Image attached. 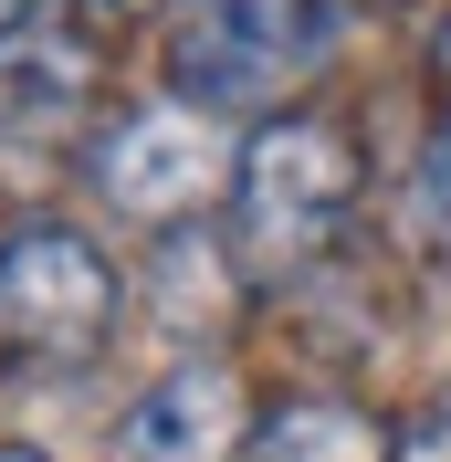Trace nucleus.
I'll list each match as a JSON object with an SVG mask.
<instances>
[{
  "mask_svg": "<svg viewBox=\"0 0 451 462\" xmlns=\"http://www.w3.org/2000/svg\"><path fill=\"white\" fill-rule=\"evenodd\" d=\"M357 137L336 116H262L242 137V169H231V263L242 284H294L305 263H326V242L357 210Z\"/></svg>",
  "mask_w": 451,
  "mask_h": 462,
  "instance_id": "f257e3e1",
  "label": "nucleus"
},
{
  "mask_svg": "<svg viewBox=\"0 0 451 462\" xmlns=\"http://www.w3.org/2000/svg\"><path fill=\"white\" fill-rule=\"evenodd\" d=\"M336 42V0H179L169 95L199 116H262Z\"/></svg>",
  "mask_w": 451,
  "mask_h": 462,
  "instance_id": "f03ea898",
  "label": "nucleus"
},
{
  "mask_svg": "<svg viewBox=\"0 0 451 462\" xmlns=\"http://www.w3.org/2000/svg\"><path fill=\"white\" fill-rule=\"evenodd\" d=\"M115 263L95 253V231L74 221H22L0 242V337L22 346L32 368H85L95 346L115 337Z\"/></svg>",
  "mask_w": 451,
  "mask_h": 462,
  "instance_id": "7ed1b4c3",
  "label": "nucleus"
},
{
  "mask_svg": "<svg viewBox=\"0 0 451 462\" xmlns=\"http://www.w3.org/2000/svg\"><path fill=\"white\" fill-rule=\"evenodd\" d=\"M231 169H242V147L221 137V116L179 106V95H147L95 137V200L147 231H189L199 200L231 189Z\"/></svg>",
  "mask_w": 451,
  "mask_h": 462,
  "instance_id": "20e7f679",
  "label": "nucleus"
},
{
  "mask_svg": "<svg viewBox=\"0 0 451 462\" xmlns=\"http://www.w3.org/2000/svg\"><path fill=\"white\" fill-rule=\"evenodd\" d=\"M253 400H242V368L231 357H179L158 389L126 400L115 420V462H231L253 452Z\"/></svg>",
  "mask_w": 451,
  "mask_h": 462,
  "instance_id": "39448f33",
  "label": "nucleus"
},
{
  "mask_svg": "<svg viewBox=\"0 0 451 462\" xmlns=\"http://www.w3.org/2000/svg\"><path fill=\"white\" fill-rule=\"evenodd\" d=\"M85 85H95L85 42H63V32L32 22L22 42H0V137L32 126V116H74V106H85Z\"/></svg>",
  "mask_w": 451,
  "mask_h": 462,
  "instance_id": "423d86ee",
  "label": "nucleus"
},
{
  "mask_svg": "<svg viewBox=\"0 0 451 462\" xmlns=\"http://www.w3.org/2000/svg\"><path fill=\"white\" fill-rule=\"evenodd\" d=\"M231 294H242V263H231L221 231H158V305H169L179 337H199V326L231 316Z\"/></svg>",
  "mask_w": 451,
  "mask_h": 462,
  "instance_id": "0eeeda50",
  "label": "nucleus"
},
{
  "mask_svg": "<svg viewBox=\"0 0 451 462\" xmlns=\"http://www.w3.org/2000/svg\"><path fill=\"white\" fill-rule=\"evenodd\" d=\"M253 462H389V431L346 400H283L253 431Z\"/></svg>",
  "mask_w": 451,
  "mask_h": 462,
  "instance_id": "6e6552de",
  "label": "nucleus"
},
{
  "mask_svg": "<svg viewBox=\"0 0 451 462\" xmlns=\"http://www.w3.org/2000/svg\"><path fill=\"white\" fill-rule=\"evenodd\" d=\"M410 221H420L430 242L451 253V126H441V137L420 147V179H410Z\"/></svg>",
  "mask_w": 451,
  "mask_h": 462,
  "instance_id": "1a4fd4ad",
  "label": "nucleus"
},
{
  "mask_svg": "<svg viewBox=\"0 0 451 462\" xmlns=\"http://www.w3.org/2000/svg\"><path fill=\"white\" fill-rule=\"evenodd\" d=\"M389 462H451V389H441V400H420V410L389 431Z\"/></svg>",
  "mask_w": 451,
  "mask_h": 462,
  "instance_id": "9d476101",
  "label": "nucleus"
},
{
  "mask_svg": "<svg viewBox=\"0 0 451 462\" xmlns=\"http://www.w3.org/2000/svg\"><path fill=\"white\" fill-rule=\"evenodd\" d=\"M32 22H42V0H0V42H22Z\"/></svg>",
  "mask_w": 451,
  "mask_h": 462,
  "instance_id": "9b49d317",
  "label": "nucleus"
},
{
  "mask_svg": "<svg viewBox=\"0 0 451 462\" xmlns=\"http://www.w3.org/2000/svg\"><path fill=\"white\" fill-rule=\"evenodd\" d=\"M106 11H115V22H137V11H179V0H106Z\"/></svg>",
  "mask_w": 451,
  "mask_h": 462,
  "instance_id": "f8f14e48",
  "label": "nucleus"
},
{
  "mask_svg": "<svg viewBox=\"0 0 451 462\" xmlns=\"http://www.w3.org/2000/svg\"><path fill=\"white\" fill-rule=\"evenodd\" d=\"M430 63H441V95H451V22H441V42H430Z\"/></svg>",
  "mask_w": 451,
  "mask_h": 462,
  "instance_id": "ddd939ff",
  "label": "nucleus"
},
{
  "mask_svg": "<svg viewBox=\"0 0 451 462\" xmlns=\"http://www.w3.org/2000/svg\"><path fill=\"white\" fill-rule=\"evenodd\" d=\"M0 462H42V452H0Z\"/></svg>",
  "mask_w": 451,
  "mask_h": 462,
  "instance_id": "4468645a",
  "label": "nucleus"
}]
</instances>
